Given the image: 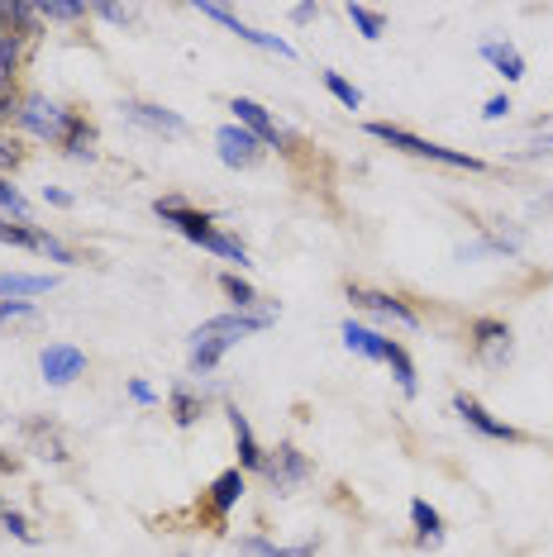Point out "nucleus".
Here are the masks:
<instances>
[{
	"instance_id": "obj_1",
	"label": "nucleus",
	"mask_w": 553,
	"mask_h": 557,
	"mask_svg": "<svg viewBox=\"0 0 553 557\" xmlns=\"http://www.w3.org/2000/svg\"><path fill=\"white\" fill-rule=\"evenodd\" d=\"M276 324V310H224V314H210L206 324L192 329V344H186V367L192 376H210L216 367L224 362V352H234L244 338L262 334V329Z\"/></svg>"
},
{
	"instance_id": "obj_2",
	"label": "nucleus",
	"mask_w": 553,
	"mask_h": 557,
	"mask_svg": "<svg viewBox=\"0 0 553 557\" xmlns=\"http://www.w3.org/2000/svg\"><path fill=\"white\" fill-rule=\"evenodd\" d=\"M153 214L168 230H177L186 244H196V248H206V252H216V258H224V262H234L238 272L248 268V248L238 244V238L230 234V230H220L216 224V214H206V210H196V206H186L182 196H158L153 200Z\"/></svg>"
},
{
	"instance_id": "obj_3",
	"label": "nucleus",
	"mask_w": 553,
	"mask_h": 557,
	"mask_svg": "<svg viewBox=\"0 0 553 557\" xmlns=\"http://www.w3.org/2000/svg\"><path fill=\"white\" fill-rule=\"evenodd\" d=\"M368 134L386 148H401V153H410L420 162H439V168H454V172H482L487 168L477 153H458V148H444V144H434V138H420V134L401 129V124H386V120H372Z\"/></svg>"
},
{
	"instance_id": "obj_4",
	"label": "nucleus",
	"mask_w": 553,
	"mask_h": 557,
	"mask_svg": "<svg viewBox=\"0 0 553 557\" xmlns=\"http://www.w3.org/2000/svg\"><path fill=\"white\" fill-rule=\"evenodd\" d=\"M72 120H77V110H67L62 100L39 96V91L20 96V106H15V124L29 138H39V144H58L62 148V138H67Z\"/></svg>"
},
{
	"instance_id": "obj_5",
	"label": "nucleus",
	"mask_w": 553,
	"mask_h": 557,
	"mask_svg": "<svg viewBox=\"0 0 553 557\" xmlns=\"http://www.w3.org/2000/svg\"><path fill=\"white\" fill-rule=\"evenodd\" d=\"M0 244H5V248H20V252H34V258H48V262H58V268H77V252L62 244L58 234L39 230V224L0 220Z\"/></svg>"
},
{
	"instance_id": "obj_6",
	"label": "nucleus",
	"mask_w": 553,
	"mask_h": 557,
	"mask_svg": "<svg viewBox=\"0 0 553 557\" xmlns=\"http://www.w3.org/2000/svg\"><path fill=\"white\" fill-rule=\"evenodd\" d=\"M276 496H292L296 486H306L310 481V458L296 448V443H276L268 448V458H262V472H258Z\"/></svg>"
},
{
	"instance_id": "obj_7",
	"label": "nucleus",
	"mask_w": 553,
	"mask_h": 557,
	"mask_svg": "<svg viewBox=\"0 0 553 557\" xmlns=\"http://www.w3.org/2000/svg\"><path fill=\"white\" fill-rule=\"evenodd\" d=\"M468 338H472V358L482 362V367H492V372L511 367V358H515V334H511L506 320H487V314H482V320H472Z\"/></svg>"
},
{
	"instance_id": "obj_8",
	"label": "nucleus",
	"mask_w": 553,
	"mask_h": 557,
	"mask_svg": "<svg viewBox=\"0 0 553 557\" xmlns=\"http://www.w3.org/2000/svg\"><path fill=\"white\" fill-rule=\"evenodd\" d=\"M230 110H234V124H244V129L254 134L262 148H276V153H292V134H286L282 124H276V115H272L268 106H258L254 96H234V100H230Z\"/></svg>"
},
{
	"instance_id": "obj_9",
	"label": "nucleus",
	"mask_w": 553,
	"mask_h": 557,
	"mask_svg": "<svg viewBox=\"0 0 553 557\" xmlns=\"http://www.w3.org/2000/svg\"><path fill=\"white\" fill-rule=\"evenodd\" d=\"M82 372H86V352H82L77 344H67V338H53V344L39 348V376H44V382L53 386V391L72 386Z\"/></svg>"
},
{
	"instance_id": "obj_10",
	"label": "nucleus",
	"mask_w": 553,
	"mask_h": 557,
	"mask_svg": "<svg viewBox=\"0 0 553 557\" xmlns=\"http://www.w3.org/2000/svg\"><path fill=\"white\" fill-rule=\"evenodd\" d=\"M216 153H220V162L230 172H248V168H258L268 148H262L258 138L244 129V124L230 120V124H220V129H216Z\"/></svg>"
},
{
	"instance_id": "obj_11",
	"label": "nucleus",
	"mask_w": 553,
	"mask_h": 557,
	"mask_svg": "<svg viewBox=\"0 0 553 557\" xmlns=\"http://www.w3.org/2000/svg\"><path fill=\"white\" fill-rule=\"evenodd\" d=\"M348 300L354 310H368L377 314L382 324H401V329H420V314H415L406 300L392 296V290H372V286H348Z\"/></svg>"
},
{
	"instance_id": "obj_12",
	"label": "nucleus",
	"mask_w": 553,
	"mask_h": 557,
	"mask_svg": "<svg viewBox=\"0 0 553 557\" xmlns=\"http://www.w3.org/2000/svg\"><path fill=\"white\" fill-rule=\"evenodd\" d=\"M206 20H216V24H224L230 34H238L244 44H254V48H262V53H276V58H296V48L282 39V34H268V29H254V24H244L234 15V10H224V5H196Z\"/></svg>"
},
{
	"instance_id": "obj_13",
	"label": "nucleus",
	"mask_w": 553,
	"mask_h": 557,
	"mask_svg": "<svg viewBox=\"0 0 553 557\" xmlns=\"http://www.w3.org/2000/svg\"><path fill=\"white\" fill-rule=\"evenodd\" d=\"M454 414H458V420L468 424V429H477V434H482V438H496V443H520V429L506 424V420H496V414L487 410V405L477 400V396H468V391H458V396H454Z\"/></svg>"
},
{
	"instance_id": "obj_14",
	"label": "nucleus",
	"mask_w": 553,
	"mask_h": 557,
	"mask_svg": "<svg viewBox=\"0 0 553 557\" xmlns=\"http://www.w3.org/2000/svg\"><path fill=\"white\" fill-rule=\"evenodd\" d=\"M124 120L138 124V129H148V134H162V138H182L186 134V120L177 115V110H168V106H148V100H124Z\"/></svg>"
},
{
	"instance_id": "obj_15",
	"label": "nucleus",
	"mask_w": 553,
	"mask_h": 557,
	"mask_svg": "<svg viewBox=\"0 0 553 557\" xmlns=\"http://www.w3.org/2000/svg\"><path fill=\"white\" fill-rule=\"evenodd\" d=\"M206 396H210V386H206V376H186V382H177L168 391V405H172V424L177 429H192L200 414H206Z\"/></svg>"
},
{
	"instance_id": "obj_16",
	"label": "nucleus",
	"mask_w": 553,
	"mask_h": 557,
	"mask_svg": "<svg viewBox=\"0 0 553 557\" xmlns=\"http://www.w3.org/2000/svg\"><path fill=\"white\" fill-rule=\"evenodd\" d=\"M224 420H230V434H234V448H238V472H262V458H268V448L258 443L254 424H248V414L238 410V405H224Z\"/></svg>"
},
{
	"instance_id": "obj_17",
	"label": "nucleus",
	"mask_w": 553,
	"mask_h": 557,
	"mask_svg": "<svg viewBox=\"0 0 553 557\" xmlns=\"http://www.w3.org/2000/svg\"><path fill=\"white\" fill-rule=\"evenodd\" d=\"M244 491H248V472H238V467H224V472L210 481V491H206V505H210V515L220 519H230L238 510V500H244Z\"/></svg>"
},
{
	"instance_id": "obj_18",
	"label": "nucleus",
	"mask_w": 553,
	"mask_h": 557,
	"mask_svg": "<svg viewBox=\"0 0 553 557\" xmlns=\"http://www.w3.org/2000/svg\"><path fill=\"white\" fill-rule=\"evenodd\" d=\"M477 53H482V62H487V67H492L506 86L525 82V53H520V48H515L511 39H482V48H477Z\"/></svg>"
},
{
	"instance_id": "obj_19",
	"label": "nucleus",
	"mask_w": 553,
	"mask_h": 557,
	"mask_svg": "<svg viewBox=\"0 0 553 557\" xmlns=\"http://www.w3.org/2000/svg\"><path fill=\"white\" fill-rule=\"evenodd\" d=\"M58 286L53 272H0V300H39Z\"/></svg>"
},
{
	"instance_id": "obj_20",
	"label": "nucleus",
	"mask_w": 553,
	"mask_h": 557,
	"mask_svg": "<svg viewBox=\"0 0 553 557\" xmlns=\"http://www.w3.org/2000/svg\"><path fill=\"white\" fill-rule=\"evenodd\" d=\"M410 524H415V548H444V515L434 510L425 496L410 500Z\"/></svg>"
},
{
	"instance_id": "obj_21",
	"label": "nucleus",
	"mask_w": 553,
	"mask_h": 557,
	"mask_svg": "<svg viewBox=\"0 0 553 557\" xmlns=\"http://www.w3.org/2000/svg\"><path fill=\"white\" fill-rule=\"evenodd\" d=\"M339 338H344L348 352H358V358H368V362H382L386 358V334H382V329H368V324H358V320H344V324H339Z\"/></svg>"
},
{
	"instance_id": "obj_22",
	"label": "nucleus",
	"mask_w": 553,
	"mask_h": 557,
	"mask_svg": "<svg viewBox=\"0 0 553 557\" xmlns=\"http://www.w3.org/2000/svg\"><path fill=\"white\" fill-rule=\"evenodd\" d=\"M20 29L10 24L5 5H0V86H10L15 91V77H20V62H24V48H20Z\"/></svg>"
},
{
	"instance_id": "obj_23",
	"label": "nucleus",
	"mask_w": 553,
	"mask_h": 557,
	"mask_svg": "<svg viewBox=\"0 0 553 557\" xmlns=\"http://www.w3.org/2000/svg\"><path fill=\"white\" fill-rule=\"evenodd\" d=\"M382 367H392V376H396V386H401V396H420V372H415V362H410V352L396 344V338H386V358Z\"/></svg>"
},
{
	"instance_id": "obj_24",
	"label": "nucleus",
	"mask_w": 553,
	"mask_h": 557,
	"mask_svg": "<svg viewBox=\"0 0 553 557\" xmlns=\"http://www.w3.org/2000/svg\"><path fill=\"white\" fill-rule=\"evenodd\" d=\"M238 557H316V539L296 543V548H282V543H272L262 534H248V539H238Z\"/></svg>"
},
{
	"instance_id": "obj_25",
	"label": "nucleus",
	"mask_w": 553,
	"mask_h": 557,
	"mask_svg": "<svg viewBox=\"0 0 553 557\" xmlns=\"http://www.w3.org/2000/svg\"><path fill=\"white\" fill-rule=\"evenodd\" d=\"M62 153H67L72 162H96V124L86 115L72 120L67 138H62Z\"/></svg>"
},
{
	"instance_id": "obj_26",
	"label": "nucleus",
	"mask_w": 553,
	"mask_h": 557,
	"mask_svg": "<svg viewBox=\"0 0 553 557\" xmlns=\"http://www.w3.org/2000/svg\"><path fill=\"white\" fill-rule=\"evenodd\" d=\"M220 290H224V300H230V310H268L262 306V296H258V286L248 282V276H238V272H224Z\"/></svg>"
},
{
	"instance_id": "obj_27",
	"label": "nucleus",
	"mask_w": 553,
	"mask_h": 557,
	"mask_svg": "<svg viewBox=\"0 0 553 557\" xmlns=\"http://www.w3.org/2000/svg\"><path fill=\"white\" fill-rule=\"evenodd\" d=\"M0 220L34 224V206H29V196L15 186V176H0Z\"/></svg>"
},
{
	"instance_id": "obj_28",
	"label": "nucleus",
	"mask_w": 553,
	"mask_h": 557,
	"mask_svg": "<svg viewBox=\"0 0 553 557\" xmlns=\"http://www.w3.org/2000/svg\"><path fill=\"white\" fill-rule=\"evenodd\" d=\"M344 15H348V24H354V29L368 44H382V34H386V15H382V10H372V5H344Z\"/></svg>"
},
{
	"instance_id": "obj_29",
	"label": "nucleus",
	"mask_w": 553,
	"mask_h": 557,
	"mask_svg": "<svg viewBox=\"0 0 553 557\" xmlns=\"http://www.w3.org/2000/svg\"><path fill=\"white\" fill-rule=\"evenodd\" d=\"M24 434L34 438V448H39V458H48V462H67V443H62L53 429H44V420H29L24 424Z\"/></svg>"
},
{
	"instance_id": "obj_30",
	"label": "nucleus",
	"mask_w": 553,
	"mask_h": 557,
	"mask_svg": "<svg viewBox=\"0 0 553 557\" xmlns=\"http://www.w3.org/2000/svg\"><path fill=\"white\" fill-rule=\"evenodd\" d=\"M320 82H324V91H330V96H334L344 110H362V91H358V86L344 77V72H320Z\"/></svg>"
},
{
	"instance_id": "obj_31",
	"label": "nucleus",
	"mask_w": 553,
	"mask_h": 557,
	"mask_svg": "<svg viewBox=\"0 0 553 557\" xmlns=\"http://www.w3.org/2000/svg\"><path fill=\"white\" fill-rule=\"evenodd\" d=\"M0 529L20 543H39V534H34V524L24 519V510H15V505H5V500H0Z\"/></svg>"
},
{
	"instance_id": "obj_32",
	"label": "nucleus",
	"mask_w": 553,
	"mask_h": 557,
	"mask_svg": "<svg viewBox=\"0 0 553 557\" xmlns=\"http://www.w3.org/2000/svg\"><path fill=\"white\" fill-rule=\"evenodd\" d=\"M5 15L20 29V39H34V34H39V5H29V0H10Z\"/></svg>"
},
{
	"instance_id": "obj_33",
	"label": "nucleus",
	"mask_w": 553,
	"mask_h": 557,
	"mask_svg": "<svg viewBox=\"0 0 553 557\" xmlns=\"http://www.w3.org/2000/svg\"><path fill=\"white\" fill-rule=\"evenodd\" d=\"M39 20L77 24V20H86V5H82V0H39Z\"/></svg>"
},
{
	"instance_id": "obj_34",
	"label": "nucleus",
	"mask_w": 553,
	"mask_h": 557,
	"mask_svg": "<svg viewBox=\"0 0 553 557\" xmlns=\"http://www.w3.org/2000/svg\"><path fill=\"white\" fill-rule=\"evenodd\" d=\"M24 162V148H20V138L15 134H0V176H10Z\"/></svg>"
},
{
	"instance_id": "obj_35",
	"label": "nucleus",
	"mask_w": 553,
	"mask_h": 557,
	"mask_svg": "<svg viewBox=\"0 0 553 557\" xmlns=\"http://www.w3.org/2000/svg\"><path fill=\"white\" fill-rule=\"evenodd\" d=\"M124 391H130V400H134V405H144V410H148V405H158V391L148 386L144 376H130V382H124Z\"/></svg>"
},
{
	"instance_id": "obj_36",
	"label": "nucleus",
	"mask_w": 553,
	"mask_h": 557,
	"mask_svg": "<svg viewBox=\"0 0 553 557\" xmlns=\"http://www.w3.org/2000/svg\"><path fill=\"white\" fill-rule=\"evenodd\" d=\"M511 110H515V106H511V96L501 91V96H492V100H487V106H482V120H487V124H496V120H506Z\"/></svg>"
},
{
	"instance_id": "obj_37",
	"label": "nucleus",
	"mask_w": 553,
	"mask_h": 557,
	"mask_svg": "<svg viewBox=\"0 0 553 557\" xmlns=\"http://www.w3.org/2000/svg\"><path fill=\"white\" fill-rule=\"evenodd\" d=\"M44 200L48 206H58V210H72L77 200H72V191H62V186H44Z\"/></svg>"
},
{
	"instance_id": "obj_38",
	"label": "nucleus",
	"mask_w": 553,
	"mask_h": 557,
	"mask_svg": "<svg viewBox=\"0 0 553 557\" xmlns=\"http://www.w3.org/2000/svg\"><path fill=\"white\" fill-rule=\"evenodd\" d=\"M96 15H100V20H110V24H130V20H134V10H120V5H96Z\"/></svg>"
},
{
	"instance_id": "obj_39",
	"label": "nucleus",
	"mask_w": 553,
	"mask_h": 557,
	"mask_svg": "<svg viewBox=\"0 0 553 557\" xmlns=\"http://www.w3.org/2000/svg\"><path fill=\"white\" fill-rule=\"evenodd\" d=\"M316 15H320V5H292V20H296V24H310Z\"/></svg>"
},
{
	"instance_id": "obj_40",
	"label": "nucleus",
	"mask_w": 553,
	"mask_h": 557,
	"mask_svg": "<svg viewBox=\"0 0 553 557\" xmlns=\"http://www.w3.org/2000/svg\"><path fill=\"white\" fill-rule=\"evenodd\" d=\"M182 557H186V553H182Z\"/></svg>"
}]
</instances>
